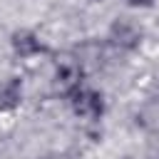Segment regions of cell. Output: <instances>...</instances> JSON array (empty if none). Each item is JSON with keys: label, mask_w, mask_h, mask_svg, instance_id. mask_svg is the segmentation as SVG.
<instances>
[{"label": "cell", "mask_w": 159, "mask_h": 159, "mask_svg": "<svg viewBox=\"0 0 159 159\" xmlns=\"http://www.w3.org/2000/svg\"><path fill=\"white\" fill-rule=\"evenodd\" d=\"M82 62L75 52H60L55 57V89L62 97H70L82 87Z\"/></svg>", "instance_id": "1"}, {"label": "cell", "mask_w": 159, "mask_h": 159, "mask_svg": "<svg viewBox=\"0 0 159 159\" xmlns=\"http://www.w3.org/2000/svg\"><path fill=\"white\" fill-rule=\"evenodd\" d=\"M67 99H70L72 112H75L80 119H99V117L104 114V97H102L97 89L80 87V89H75Z\"/></svg>", "instance_id": "2"}, {"label": "cell", "mask_w": 159, "mask_h": 159, "mask_svg": "<svg viewBox=\"0 0 159 159\" xmlns=\"http://www.w3.org/2000/svg\"><path fill=\"white\" fill-rule=\"evenodd\" d=\"M109 42L119 50H137L142 42V27L132 17H114L109 25Z\"/></svg>", "instance_id": "3"}, {"label": "cell", "mask_w": 159, "mask_h": 159, "mask_svg": "<svg viewBox=\"0 0 159 159\" xmlns=\"http://www.w3.org/2000/svg\"><path fill=\"white\" fill-rule=\"evenodd\" d=\"M10 45H12V52H15L17 57H22V60L45 52V45L40 42V37H37L32 30H15V32L10 35Z\"/></svg>", "instance_id": "4"}, {"label": "cell", "mask_w": 159, "mask_h": 159, "mask_svg": "<svg viewBox=\"0 0 159 159\" xmlns=\"http://www.w3.org/2000/svg\"><path fill=\"white\" fill-rule=\"evenodd\" d=\"M20 102H22V82H20V77H10V80L0 82V114L17 109Z\"/></svg>", "instance_id": "5"}, {"label": "cell", "mask_w": 159, "mask_h": 159, "mask_svg": "<svg viewBox=\"0 0 159 159\" xmlns=\"http://www.w3.org/2000/svg\"><path fill=\"white\" fill-rule=\"evenodd\" d=\"M137 124L152 134H159V99H149L137 112Z\"/></svg>", "instance_id": "6"}, {"label": "cell", "mask_w": 159, "mask_h": 159, "mask_svg": "<svg viewBox=\"0 0 159 159\" xmlns=\"http://www.w3.org/2000/svg\"><path fill=\"white\" fill-rule=\"evenodd\" d=\"M129 7H152L154 5V0H124Z\"/></svg>", "instance_id": "7"}, {"label": "cell", "mask_w": 159, "mask_h": 159, "mask_svg": "<svg viewBox=\"0 0 159 159\" xmlns=\"http://www.w3.org/2000/svg\"><path fill=\"white\" fill-rule=\"evenodd\" d=\"M92 2H99V0H92Z\"/></svg>", "instance_id": "8"}]
</instances>
